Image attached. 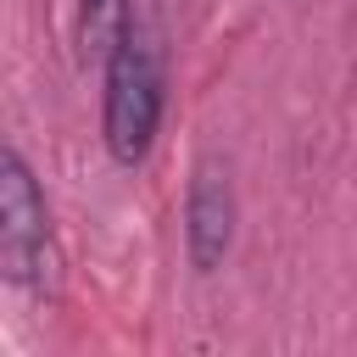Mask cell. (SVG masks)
<instances>
[{
  "label": "cell",
  "mask_w": 357,
  "mask_h": 357,
  "mask_svg": "<svg viewBox=\"0 0 357 357\" xmlns=\"http://www.w3.org/2000/svg\"><path fill=\"white\" fill-rule=\"evenodd\" d=\"M234 178H229V162L218 156H201L195 173H190V195H184V251H190V268L195 273H218L229 245H234Z\"/></svg>",
  "instance_id": "3957f363"
},
{
  "label": "cell",
  "mask_w": 357,
  "mask_h": 357,
  "mask_svg": "<svg viewBox=\"0 0 357 357\" xmlns=\"http://www.w3.org/2000/svg\"><path fill=\"white\" fill-rule=\"evenodd\" d=\"M162 128V56L145 28H128L123 45L106 56V95H100V134L112 162L139 167Z\"/></svg>",
  "instance_id": "6da1fadb"
},
{
  "label": "cell",
  "mask_w": 357,
  "mask_h": 357,
  "mask_svg": "<svg viewBox=\"0 0 357 357\" xmlns=\"http://www.w3.org/2000/svg\"><path fill=\"white\" fill-rule=\"evenodd\" d=\"M0 268L17 290H56V234L33 167L17 145L0 151Z\"/></svg>",
  "instance_id": "7a4b0ae2"
},
{
  "label": "cell",
  "mask_w": 357,
  "mask_h": 357,
  "mask_svg": "<svg viewBox=\"0 0 357 357\" xmlns=\"http://www.w3.org/2000/svg\"><path fill=\"white\" fill-rule=\"evenodd\" d=\"M134 28V11L128 0H78V45L89 61L106 67V56L123 45V33Z\"/></svg>",
  "instance_id": "277c9868"
}]
</instances>
